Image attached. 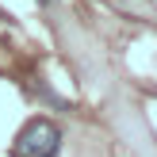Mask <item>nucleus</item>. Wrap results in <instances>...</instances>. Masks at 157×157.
Masks as SVG:
<instances>
[{"label":"nucleus","instance_id":"nucleus-1","mask_svg":"<svg viewBox=\"0 0 157 157\" xmlns=\"http://www.w3.org/2000/svg\"><path fill=\"white\" fill-rule=\"evenodd\" d=\"M61 150V127L54 119H31L15 138V157H54Z\"/></svg>","mask_w":157,"mask_h":157}]
</instances>
